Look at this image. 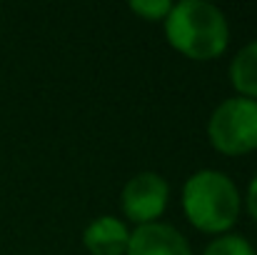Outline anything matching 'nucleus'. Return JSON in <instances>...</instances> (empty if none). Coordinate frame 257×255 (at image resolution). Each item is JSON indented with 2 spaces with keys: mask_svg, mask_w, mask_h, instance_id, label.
<instances>
[{
  "mask_svg": "<svg viewBox=\"0 0 257 255\" xmlns=\"http://www.w3.org/2000/svg\"><path fill=\"white\" fill-rule=\"evenodd\" d=\"M163 28L172 50L197 63L222 58L230 45L227 15L207 0L172 3Z\"/></svg>",
  "mask_w": 257,
  "mask_h": 255,
  "instance_id": "obj_1",
  "label": "nucleus"
},
{
  "mask_svg": "<svg viewBox=\"0 0 257 255\" xmlns=\"http://www.w3.org/2000/svg\"><path fill=\"white\" fill-rule=\"evenodd\" d=\"M182 213L187 223L205 235H225L232 233L240 220L242 198L235 180L222 170H197L182 185Z\"/></svg>",
  "mask_w": 257,
  "mask_h": 255,
  "instance_id": "obj_2",
  "label": "nucleus"
},
{
  "mask_svg": "<svg viewBox=\"0 0 257 255\" xmlns=\"http://www.w3.org/2000/svg\"><path fill=\"white\" fill-rule=\"evenodd\" d=\"M207 140L217 153L230 158L257 150V100L240 95L222 100L207 120Z\"/></svg>",
  "mask_w": 257,
  "mask_h": 255,
  "instance_id": "obj_3",
  "label": "nucleus"
},
{
  "mask_svg": "<svg viewBox=\"0 0 257 255\" xmlns=\"http://www.w3.org/2000/svg\"><path fill=\"white\" fill-rule=\"evenodd\" d=\"M170 203V183L153 170H143L133 175L120 193V210L127 223L138 225H150L160 223Z\"/></svg>",
  "mask_w": 257,
  "mask_h": 255,
  "instance_id": "obj_4",
  "label": "nucleus"
},
{
  "mask_svg": "<svg viewBox=\"0 0 257 255\" xmlns=\"http://www.w3.org/2000/svg\"><path fill=\"white\" fill-rule=\"evenodd\" d=\"M125 255H192V248L177 228L168 223H150L130 230Z\"/></svg>",
  "mask_w": 257,
  "mask_h": 255,
  "instance_id": "obj_5",
  "label": "nucleus"
},
{
  "mask_svg": "<svg viewBox=\"0 0 257 255\" xmlns=\"http://www.w3.org/2000/svg\"><path fill=\"white\" fill-rule=\"evenodd\" d=\"M130 243V228L115 215H100L83 230V245L90 255H125Z\"/></svg>",
  "mask_w": 257,
  "mask_h": 255,
  "instance_id": "obj_6",
  "label": "nucleus"
},
{
  "mask_svg": "<svg viewBox=\"0 0 257 255\" xmlns=\"http://www.w3.org/2000/svg\"><path fill=\"white\" fill-rule=\"evenodd\" d=\"M230 83L240 98L257 100V40L242 45L230 63Z\"/></svg>",
  "mask_w": 257,
  "mask_h": 255,
  "instance_id": "obj_7",
  "label": "nucleus"
},
{
  "mask_svg": "<svg viewBox=\"0 0 257 255\" xmlns=\"http://www.w3.org/2000/svg\"><path fill=\"white\" fill-rule=\"evenodd\" d=\"M202 255H257V250L245 235L225 233V235H217L215 240H210Z\"/></svg>",
  "mask_w": 257,
  "mask_h": 255,
  "instance_id": "obj_8",
  "label": "nucleus"
},
{
  "mask_svg": "<svg viewBox=\"0 0 257 255\" xmlns=\"http://www.w3.org/2000/svg\"><path fill=\"white\" fill-rule=\"evenodd\" d=\"M127 8H130V13H135L143 20L163 23L168 18V13L172 10V3L170 0H130Z\"/></svg>",
  "mask_w": 257,
  "mask_h": 255,
  "instance_id": "obj_9",
  "label": "nucleus"
},
{
  "mask_svg": "<svg viewBox=\"0 0 257 255\" xmlns=\"http://www.w3.org/2000/svg\"><path fill=\"white\" fill-rule=\"evenodd\" d=\"M245 208H247V213H250V218L257 223V175L250 180V185H247V195H245Z\"/></svg>",
  "mask_w": 257,
  "mask_h": 255,
  "instance_id": "obj_10",
  "label": "nucleus"
}]
</instances>
